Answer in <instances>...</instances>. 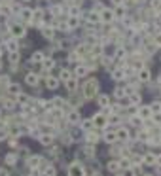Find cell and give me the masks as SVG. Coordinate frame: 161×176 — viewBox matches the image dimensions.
Wrapping results in <instances>:
<instances>
[{
    "label": "cell",
    "instance_id": "cell-18",
    "mask_svg": "<svg viewBox=\"0 0 161 176\" xmlns=\"http://www.w3.org/2000/svg\"><path fill=\"white\" fill-rule=\"evenodd\" d=\"M116 136L120 140H129V131L127 129H117L116 131Z\"/></svg>",
    "mask_w": 161,
    "mask_h": 176
},
{
    "label": "cell",
    "instance_id": "cell-31",
    "mask_svg": "<svg viewBox=\"0 0 161 176\" xmlns=\"http://www.w3.org/2000/svg\"><path fill=\"white\" fill-rule=\"evenodd\" d=\"M42 61H44V53H42V51L32 53V63H42Z\"/></svg>",
    "mask_w": 161,
    "mask_h": 176
},
{
    "label": "cell",
    "instance_id": "cell-8",
    "mask_svg": "<svg viewBox=\"0 0 161 176\" xmlns=\"http://www.w3.org/2000/svg\"><path fill=\"white\" fill-rule=\"evenodd\" d=\"M12 34H13V38L25 36V27H23V25H13V27H12Z\"/></svg>",
    "mask_w": 161,
    "mask_h": 176
},
{
    "label": "cell",
    "instance_id": "cell-13",
    "mask_svg": "<svg viewBox=\"0 0 161 176\" xmlns=\"http://www.w3.org/2000/svg\"><path fill=\"white\" fill-rule=\"evenodd\" d=\"M138 116L148 119V117H152V110H150V106H140V110H138Z\"/></svg>",
    "mask_w": 161,
    "mask_h": 176
},
{
    "label": "cell",
    "instance_id": "cell-44",
    "mask_svg": "<svg viewBox=\"0 0 161 176\" xmlns=\"http://www.w3.org/2000/svg\"><path fill=\"white\" fill-rule=\"evenodd\" d=\"M10 59H12V63H17V59H19V55H17V51H13L12 55H10Z\"/></svg>",
    "mask_w": 161,
    "mask_h": 176
},
{
    "label": "cell",
    "instance_id": "cell-41",
    "mask_svg": "<svg viewBox=\"0 0 161 176\" xmlns=\"http://www.w3.org/2000/svg\"><path fill=\"white\" fill-rule=\"evenodd\" d=\"M51 12L55 13V15H61V13H63V8H61V6H51Z\"/></svg>",
    "mask_w": 161,
    "mask_h": 176
},
{
    "label": "cell",
    "instance_id": "cell-25",
    "mask_svg": "<svg viewBox=\"0 0 161 176\" xmlns=\"http://www.w3.org/2000/svg\"><path fill=\"white\" fill-rule=\"evenodd\" d=\"M21 17H23V21H30L32 19V10L23 8V10H21Z\"/></svg>",
    "mask_w": 161,
    "mask_h": 176
},
{
    "label": "cell",
    "instance_id": "cell-3",
    "mask_svg": "<svg viewBox=\"0 0 161 176\" xmlns=\"http://www.w3.org/2000/svg\"><path fill=\"white\" fill-rule=\"evenodd\" d=\"M68 176H85V170L80 163H72L68 167Z\"/></svg>",
    "mask_w": 161,
    "mask_h": 176
},
{
    "label": "cell",
    "instance_id": "cell-36",
    "mask_svg": "<svg viewBox=\"0 0 161 176\" xmlns=\"http://www.w3.org/2000/svg\"><path fill=\"white\" fill-rule=\"evenodd\" d=\"M150 110H152V114L161 112V102H152V104H150Z\"/></svg>",
    "mask_w": 161,
    "mask_h": 176
},
{
    "label": "cell",
    "instance_id": "cell-33",
    "mask_svg": "<svg viewBox=\"0 0 161 176\" xmlns=\"http://www.w3.org/2000/svg\"><path fill=\"white\" fill-rule=\"evenodd\" d=\"M123 15H125V8H123V4H121V6H117V8H116L114 17H123Z\"/></svg>",
    "mask_w": 161,
    "mask_h": 176
},
{
    "label": "cell",
    "instance_id": "cell-23",
    "mask_svg": "<svg viewBox=\"0 0 161 176\" xmlns=\"http://www.w3.org/2000/svg\"><path fill=\"white\" fill-rule=\"evenodd\" d=\"M106 169H108L110 172H117V170H120V163H117V161H108V163H106Z\"/></svg>",
    "mask_w": 161,
    "mask_h": 176
},
{
    "label": "cell",
    "instance_id": "cell-48",
    "mask_svg": "<svg viewBox=\"0 0 161 176\" xmlns=\"http://www.w3.org/2000/svg\"><path fill=\"white\" fill-rule=\"evenodd\" d=\"M70 61L72 63H78V53H70Z\"/></svg>",
    "mask_w": 161,
    "mask_h": 176
},
{
    "label": "cell",
    "instance_id": "cell-16",
    "mask_svg": "<svg viewBox=\"0 0 161 176\" xmlns=\"http://www.w3.org/2000/svg\"><path fill=\"white\" fill-rule=\"evenodd\" d=\"M123 78H125V72H123V68H116V70L112 72V80L120 82V80H123Z\"/></svg>",
    "mask_w": 161,
    "mask_h": 176
},
{
    "label": "cell",
    "instance_id": "cell-4",
    "mask_svg": "<svg viewBox=\"0 0 161 176\" xmlns=\"http://www.w3.org/2000/svg\"><path fill=\"white\" fill-rule=\"evenodd\" d=\"M136 78H138V82L148 83L150 80H152V74H150V70H148V68H140V70H138V74H136Z\"/></svg>",
    "mask_w": 161,
    "mask_h": 176
},
{
    "label": "cell",
    "instance_id": "cell-30",
    "mask_svg": "<svg viewBox=\"0 0 161 176\" xmlns=\"http://www.w3.org/2000/svg\"><path fill=\"white\" fill-rule=\"evenodd\" d=\"M19 89H21V87L17 83H8V91L12 95H19Z\"/></svg>",
    "mask_w": 161,
    "mask_h": 176
},
{
    "label": "cell",
    "instance_id": "cell-47",
    "mask_svg": "<svg viewBox=\"0 0 161 176\" xmlns=\"http://www.w3.org/2000/svg\"><path fill=\"white\" fill-rule=\"evenodd\" d=\"M0 176H10L8 169H4V167H0Z\"/></svg>",
    "mask_w": 161,
    "mask_h": 176
},
{
    "label": "cell",
    "instance_id": "cell-43",
    "mask_svg": "<svg viewBox=\"0 0 161 176\" xmlns=\"http://www.w3.org/2000/svg\"><path fill=\"white\" fill-rule=\"evenodd\" d=\"M17 102H27V95H17Z\"/></svg>",
    "mask_w": 161,
    "mask_h": 176
},
{
    "label": "cell",
    "instance_id": "cell-14",
    "mask_svg": "<svg viewBox=\"0 0 161 176\" xmlns=\"http://www.w3.org/2000/svg\"><path fill=\"white\" fill-rule=\"evenodd\" d=\"M87 67H85V64H78V67H76V70H74V76H78V78H82V76H85V74H87Z\"/></svg>",
    "mask_w": 161,
    "mask_h": 176
},
{
    "label": "cell",
    "instance_id": "cell-24",
    "mask_svg": "<svg viewBox=\"0 0 161 176\" xmlns=\"http://www.w3.org/2000/svg\"><path fill=\"white\" fill-rule=\"evenodd\" d=\"M68 78H72V72L67 70V68H63V70L59 72V80H61V82H67Z\"/></svg>",
    "mask_w": 161,
    "mask_h": 176
},
{
    "label": "cell",
    "instance_id": "cell-55",
    "mask_svg": "<svg viewBox=\"0 0 161 176\" xmlns=\"http://www.w3.org/2000/svg\"><path fill=\"white\" fill-rule=\"evenodd\" d=\"M159 15H161V10H159Z\"/></svg>",
    "mask_w": 161,
    "mask_h": 176
},
{
    "label": "cell",
    "instance_id": "cell-27",
    "mask_svg": "<svg viewBox=\"0 0 161 176\" xmlns=\"http://www.w3.org/2000/svg\"><path fill=\"white\" fill-rule=\"evenodd\" d=\"M142 163H146V165H155V155H154V153H148V155L142 157Z\"/></svg>",
    "mask_w": 161,
    "mask_h": 176
},
{
    "label": "cell",
    "instance_id": "cell-5",
    "mask_svg": "<svg viewBox=\"0 0 161 176\" xmlns=\"http://www.w3.org/2000/svg\"><path fill=\"white\" fill-rule=\"evenodd\" d=\"M101 21L102 23H112L114 21V12L112 10H102L101 12Z\"/></svg>",
    "mask_w": 161,
    "mask_h": 176
},
{
    "label": "cell",
    "instance_id": "cell-12",
    "mask_svg": "<svg viewBox=\"0 0 161 176\" xmlns=\"http://www.w3.org/2000/svg\"><path fill=\"white\" fill-rule=\"evenodd\" d=\"M38 140H40V144H44V146H51L53 136H51V135H48V133H44V135H40V136H38Z\"/></svg>",
    "mask_w": 161,
    "mask_h": 176
},
{
    "label": "cell",
    "instance_id": "cell-32",
    "mask_svg": "<svg viewBox=\"0 0 161 176\" xmlns=\"http://www.w3.org/2000/svg\"><path fill=\"white\" fill-rule=\"evenodd\" d=\"M42 34H44V38L51 40L53 36H55V30H53V29H44V30H42Z\"/></svg>",
    "mask_w": 161,
    "mask_h": 176
},
{
    "label": "cell",
    "instance_id": "cell-50",
    "mask_svg": "<svg viewBox=\"0 0 161 176\" xmlns=\"http://www.w3.org/2000/svg\"><path fill=\"white\" fill-rule=\"evenodd\" d=\"M112 4H114V6H121L123 0H112Z\"/></svg>",
    "mask_w": 161,
    "mask_h": 176
},
{
    "label": "cell",
    "instance_id": "cell-35",
    "mask_svg": "<svg viewBox=\"0 0 161 176\" xmlns=\"http://www.w3.org/2000/svg\"><path fill=\"white\" fill-rule=\"evenodd\" d=\"M6 165H15V161H17V157L13 155V153H10V155H6Z\"/></svg>",
    "mask_w": 161,
    "mask_h": 176
},
{
    "label": "cell",
    "instance_id": "cell-15",
    "mask_svg": "<svg viewBox=\"0 0 161 176\" xmlns=\"http://www.w3.org/2000/svg\"><path fill=\"white\" fill-rule=\"evenodd\" d=\"M97 102H99V106L106 108V106H110V98L106 95H99V97H97Z\"/></svg>",
    "mask_w": 161,
    "mask_h": 176
},
{
    "label": "cell",
    "instance_id": "cell-42",
    "mask_svg": "<svg viewBox=\"0 0 161 176\" xmlns=\"http://www.w3.org/2000/svg\"><path fill=\"white\" fill-rule=\"evenodd\" d=\"M91 51H93L95 55H101V53H102V48H101V46H95V48H93Z\"/></svg>",
    "mask_w": 161,
    "mask_h": 176
},
{
    "label": "cell",
    "instance_id": "cell-51",
    "mask_svg": "<svg viewBox=\"0 0 161 176\" xmlns=\"http://www.w3.org/2000/svg\"><path fill=\"white\" fill-rule=\"evenodd\" d=\"M142 176H154V174H142Z\"/></svg>",
    "mask_w": 161,
    "mask_h": 176
},
{
    "label": "cell",
    "instance_id": "cell-37",
    "mask_svg": "<svg viewBox=\"0 0 161 176\" xmlns=\"http://www.w3.org/2000/svg\"><path fill=\"white\" fill-rule=\"evenodd\" d=\"M120 167L129 170V169H131V159H121V161H120Z\"/></svg>",
    "mask_w": 161,
    "mask_h": 176
},
{
    "label": "cell",
    "instance_id": "cell-1",
    "mask_svg": "<svg viewBox=\"0 0 161 176\" xmlns=\"http://www.w3.org/2000/svg\"><path fill=\"white\" fill-rule=\"evenodd\" d=\"M97 87H99V82H97L95 78H91V80L85 82V85H83V98H93Z\"/></svg>",
    "mask_w": 161,
    "mask_h": 176
},
{
    "label": "cell",
    "instance_id": "cell-9",
    "mask_svg": "<svg viewBox=\"0 0 161 176\" xmlns=\"http://www.w3.org/2000/svg\"><path fill=\"white\" fill-rule=\"evenodd\" d=\"M46 87H48V89H57V87H59V78L49 76V78L46 80Z\"/></svg>",
    "mask_w": 161,
    "mask_h": 176
},
{
    "label": "cell",
    "instance_id": "cell-10",
    "mask_svg": "<svg viewBox=\"0 0 161 176\" xmlns=\"http://www.w3.org/2000/svg\"><path fill=\"white\" fill-rule=\"evenodd\" d=\"M25 82H27L29 85H32V87H34V85H38V76H36L34 72H29V74L25 76Z\"/></svg>",
    "mask_w": 161,
    "mask_h": 176
},
{
    "label": "cell",
    "instance_id": "cell-52",
    "mask_svg": "<svg viewBox=\"0 0 161 176\" xmlns=\"http://www.w3.org/2000/svg\"><path fill=\"white\" fill-rule=\"evenodd\" d=\"M4 2H13V0H4Z\"/></svg>",
    "mask_w": 161,
    "mask_h": 176
},
{
    "label": "cell",
    "instance_id": "cell-2",
    "mask_svg": "<svg viewBox=\"0 0 161 176\" xmlns=\"http://www.w3.org/2000/svg\"><path fill=\"white\" fill-rule=\"evenodd\" d=\"M91 121H93V127H97V129H104L106 125H108V117H106V116L101 112V114H95Z\"/></svg>",
    "mask_w": 161,
    "mask_h": 176
},
{
    "label": "cell",
    "instance_id": "cell-40",
    "mask_svg": "<svg viewBox=\"0 0 161 176\" xmlns=\"http://www.w3.org/2000/svg\"><path fill=\"white\" fill-rule=\"evenodd\" d=\"M154 44L157 48H161V32H155V36H154Z\"/></svg>",
    "mask_w": 161,
    "mask_h": 176
},
{
    "label": "cell",
    "instance_id": "cell-53",
    "mask_svg": "<svg viewBox=\"0 0 161 176\" xmlns=\"http://www.w3.org/2000/svg\"><path fill=\"white\" fill-rule=\"evenodd\" d=\"M0 68H2V63H0Z\"/></svg>",
    "mask_w": 161,
    "mask_h": 176
},
{
    "label": "cell",
    "instance_id": "cell-38",
    "mask_svg": "<svg viewBox=\"0 0 161 176\" xmlns=\"http://www.w3.org/2000/svg\"><path fill=\"white\" fill-rule=\"evenodd\" d=\"M44 172H46V176H55V174H57L55 167H51V165H48V169H46Z\"/></svg>",
    "mask_w": 161,
    "mask_h": 176
},
{
    "label": "cell",
    "instance_id": "cell-7",
    "mask_svg": "<svg viewBox=\"0 0 161 176\" xmlns=\"http://www.w3.org/2000/svg\"><path fill=\"white\" fill-rule=\"evenodd\" d=\"M64 85H67V89H68L70 93H76V89H78V82H76V78H74V76L64 82Z\"/></svg>",
    "mask_w": 161,
    "mask_h": 176
},
{
    "label": "cell",
    "instance_id": "cell-20",
    "mask_svg": "<svg viewBox=\"0 0 161 176\" xmlns=\"http://www.w3.org/2000/svg\"><path fill=\"white\" fill-rule=\"evenodd\" d=\"M85 17H87V21H89V23H99V21H101V15L97 13V12H89V13L85 15Z\"/></svg>",
    "mask_w": 161,
    "mask_h": 176
},
{
    "label": "cell",
    "instance_id": "cell-39",
    "mask_svg": "<svg viewBox=\"0 0 161 176\" xmlns=\"http://www.w3.org/2000/svg\"><path fill=\"white\" fill-rule=\"evenodd\" d=\"M68 13H70L72 17H78V13H80V8H78V6H72V8L68 10Z\"/></svg>",
    "mask_w": 161,
    "mask_h": 176
},
{
    "label": "cell",
    "instance_id": "cell-26",
    "mask_svg": "<svg viewBox=\"0 0 161 176\" xmlns=\"http://www.w3.org/2000/svg\"><path fill=\"white\" fill-rule=\"evenodd\" d=\"M42 67H44V70H51L53 67H55V61L53 59H44L42 61Z\"/></svg>",
    "mask_w": 161,
    "mask_h": 176
},
{
    "label": "cell",
    "instance_id": "cell-54",
    "mask_svg": "<svg viewBox=\"0 0 161 176\" xmlns=\"http://www.w3.org/2000/svg\"><path fill=\"white\" fill-rule=\"evenodd\" d=\"M0 55H2V49H0Z\"/></svg>",
    "mask_w": 161,
    "mask_h": 176
},
{
    "label": "cell",
    "instance_id": "cell-49",
    "mask_svg": "<svg viewBox=\"0 0 161 176\" xmlns=\"http://www.w3.org/2000/svg\"><path fill=\"white\" fill-rule=\"evenodd\" d=\"M4 106H6V108H13V102H12V101H4Z\"/></svg>",
    "mask_w": 161,
    "mask_h": 176
},
{
    "label": "cell",
    "instance_id": "cell-11",
    "mask_svg": "<svg viewBox=\"0 0 161 176\" xmlns=\"http://www.w3.org/2000/svg\"><path fill=\"white\" fill-rule=\"evenodd\" d=\"M85 140H87L89 144H95V142H99V135H97L95 131L91 129V131H87V133H85Z\"/></svg>",
    "mask_w": 161,
    "mask_h": 176
},
{
    "label": "cell",
    "instance_id": "cell-46",
    "mask_svg": "<svg viewBox=\"0 0 161 176\" xmlns=\"http://www.w3.org/2000/svg\"><path fill=\"white\" fill-rule=\"evenodd\" d=\"M102 10H104V8H102L101 2H95V12H102Z\"/></svg>",
    "mask_w": 161,
    "mask_h": 176
},
{
    "label": "cell",
    "instance_id": "cell-6",
    "mask_svg": "<svg viewBox=\"0 0 161 176\" xmlns=\"http://www.w3.org/2000/svg\"><path fill=\"white\" fill-rule=\"evenodd\" d=\"M67 121H70L72 125H78L80 123V114L76 112V110H70L68 116H67Z\"/></svg>",
    "mask_w": 161,
    "mask_h": 176
},
{
    "label": "cell",
    "instance_id": "cell-21",
    "mask_svg": "<svg viewBox=\"0 0 161 176\" xmlns=\"http://www.w3.org/2000/svg\"><path fill=\"white\" fill-rule=\"evenodd\" d=\"M114 97L116 98H125L127 97V89H123V87H116V89H114Z\"/></svg>",
    "mask_w": 161,
    "mask_h": 176
},
{
    "label": "cell",
    "instance_id": "cell-34",
    "mask_svg": "<svg viewBox=\"0 0 161 176\" xmlns=\"http://www.w3.org/2000/svg\"><path fill=\"white\" fill-rule=\"evenodd\" d=\"M8 51H17V40H10L8 42Z\"/></svg>",
    "mask_w": 161,
    "mask_h": 176
},
{
    "label": "cell",
    "instance_id": "cell-29",
    "mask_svg": "<svg viewBox=\"0 0 161 176\" xmlns=\"http://www.w3.org/2000/svg\"><path fill=\"white\" fill-rule=\"evenodd\" d=\"M40 161H42V159H40L38 155H32V157H29V161H27V163H29V167H32V169H34L36 165H40Z\"/></svg>",
    "mask_w": 161,
    "mask_h": 176
},
{
    "label": "cell",
    "instance_id": "cell-19",
    "mask_svg": "<svg viewBox=\"0 0 161 176\" xmlns=\"http://www.w3.org/2000/svg\"><path fill=\"white\" fill-rule=\"evenodd\" d=\"M116 140H117L116 131H112V133H106V135H104V142H106V144H114Z\"/></svg>",
    "mask_w": 161,
    "mask_h": 176
},
{
    "label": "cell",
    "instance_id": "cell-22",
    "mask_svg": "<svg viewBox=\"0 0 161 176\" xmlns=\"http://www.w3.org/2000/svg\"><path fill=\"white\" fill-rule=\"evenodd\" d=\"M129 102H131L133 106H136L138 102H140V95L135 93V91H133V93H129Z\"/></svg>",
    "mask_w": 161,
    "mask_h": 176
},
{
    "label": "cell",
    "instance_id": "cell-17",
    "mask_svg": "<svg viewBox=\"0 0 161 176\" xmlns=\"http://www.w3.org/2000/svg\"><path fill=\"white\" fill-rule=\"evenodd\" d=\"M78 23H80V19H78V17H72V15H68V21H67V27H68V30L76 29V27H78Z\"/></svg>",
    "mask_w": 161,
    "mask_h": 176
},
{
    "label": "cell",
    "instance_id": "cell-45",
    "mask_svg": "<svg viewBox=\"0 0 161 176\" xmlns=\"http://www.w3.org/2000/svg\"><path fill=\"white\" fill-rule=\"evenodd\" d=\"M152 117H154L155 123H161V114H152Z\"/></svg>",
    "mask_w": 161,
    "mask_h": 176
},
{
    "label": "cell",
    "instance_id": "cell-28",
    "mask_svg": "<svg viewBox=\"0 0 161 176\" xmlns=\"http://www.w3.org/2000/svg\"><path fill=\"white\" fill-rule=\"evenodd\" d=\"M80 125H82L83 131H91V129H93V121H91V119H82Z\"/></svg>",
    "mask_w": 161,
    "mask_h": 176
}]
</instances>
